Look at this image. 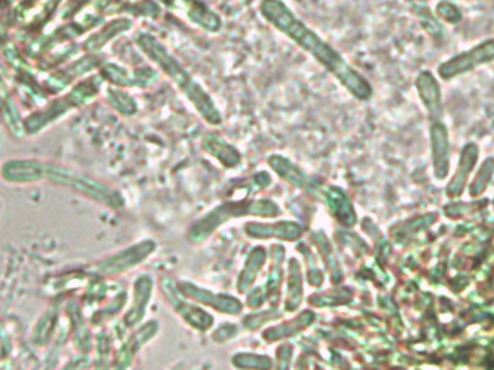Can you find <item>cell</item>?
Listing matches in <instances>:
<instances>
[{
    "instance_id": "cell-7",
    "label": "cell",
    "mask_w": 494,
    "mask_h": 370,
    "mask_svg": "<svg viewBox=\"0 0 494 370\" xmlns=\"http://www.w3.org/2000/svg\"><path fill=\"white\" fill-rule=\"evenodd\" d=\"M415 87L419 99L427 108L432 122L441 120L442 116V94L438 80L431 71H422L415 80Z\"/></svg>"
},
{
    "instance_id": "cell-8",
    "label": "cell",
    "mask_w": 494,
    "mask_h": 370,
    "mask_svg": "<svg viewBox=\"0 0 494 370\" xmlns=\"http://www.w3.org/2000/svg\"><path fill=\"white\" fill-rule=\"evenodd\" d=\"M478 155H480V150H478L477 143H474V142H469L462 148L457 171L453 176V180H451V183L447 187L448 197L457 198L462 194L465 184H467V181H469V176L475 167V162L478 161Z\"/></svg>"
},
{
    "instance_id": "cell-12",
    "label": "cell",
    "mask_w": 494,
    "mask_h": 370,
    "mask_svg": "<svg viewBox=\"0 0 494 370\" xmlns=\"http://www.w3.org/2000/svg\"><path fill=\"white\" fill-rule=\"evenodd\" d=\"M269 165L282 176L284 180L289 181L291 184L306 188L309 187V178L298 168L295 167L291 161L280 155H272L269 158Z\"/></svg>"
},
{
    "instance_id": "cell-2",
    "label": "cell",
    "mask_w": 494,
    "mask_h": 370,
    "mask_svg": "<svg viewBox=\"0 0 494 370\" xmlns=\"http://www.w3.org/2000/svg\"><path fill=\"white\" fill-rule=\"evenodd\" d=\"M136 45L157 65L159 70L172 81V83L186 95L188 102L208 125L218 126L223 123V116L216 106L213 97L204 90L188 70L172 56L161 41L150 34H139L136 36Z\"/></svg>"
},
{
    "instance_id": "cell-16",
    "label": "cell",
    "mask_w": 494,
    "mask_h": 370,
    "mask_svg": "<svg viewBox=\"0 0 494 370\" xmlns=\"http://www.w3.org/2000/svg\"><path fill=\"white\" fill-rule=\"evenodd\" d=\"M493 174H494V159H493V158H487V159L483 162L482 168H480V171H478V174H477V176H475V180H474L473 185L470 187V196H471V197H480V196H482V194L484 193L487 185H489V183H490V180H491Z\"/></svg>"
},
{
    "instance_id": "cell-14",
    "label": "cell",
    "mask_w": 494,
    "mask_h": 370,
    "mask_svg": "<svg viewBox=\"0 0 494 370\" xmlns=\"http://www.w3.org/2000/svg\"><path fill=\"white\" fill-rule=\"evenodd\" d=\"M415 10H416V15L422 25V28L428 32L429 36H432L435 39L444 38V35H445L444 26L440 23V21L436 19V16L428 8L422 6V8H416Z\"/></svg>"
},
{
    "instance_id": "cell-9",
    "label": "cell",
    "mask_w": 494,
    "mask_h": 370,
    "mask_svg": "<svg viewBox=\"0 0 494 370\" xmlns=\"http://www.w3.org/2000/svg\"><path fill=\"white\" fill-rule=\"evenodd\" d=\"M203 148L207 154L217 158L225 167H236L242 159L238 150L216 132H207L204 135Z\"/></svg>"
},
{
    "instance_id": "cell-13",
    "label": "cell",
    "mask_w": 494,
    "mask_h": 370,
    "mask_svg": "<svg viewBox=\"0 0 494 370\" xmlns=\"http://www.w3.org/2000/svg\"><path fill=\"white\" fill-rule=\"evenodd\" d=\"M107 100L123 116H133L137 113V103L129 93L123 90H107Z\"/></svg>"
},
{
    "instance_id": "cell-1",
    "label": "cell",
    "mask_w": 494,
    "mask_h": 370,
    "mask_svg": "<svg viewBox=\"0 0 494 370\" xmlns=\"http://www.w3.org/2000/svg\"><path fill=\"white\" fill-rule=\"evenodd\" d=\"M259 12L267 23H271L275 30L308 52L318 64L333 74L352 97L360 102H366L372 97L373 87L369 80L350 65L334 47L326 43L315 31L296 16L284 0H262Z\"/></svg>"
},
{
    "instance_id": "cell-11",
    "label": "cell",
    "mask_w": 494,
    "mask_h": 370,
    "mask_svg": "<svg viewBox=\"0 0 494 370\" xmlns=\"http://www.w3.org/2000/svg\"><path fill=\"white\" fill-rule=\"evenodd\" d=\"M44 175V167L31 161H12L3 168V176L13 183L36 181Z\"/></svg>"
},
{
    "instance_id": "cell-5",
    "label": "cell",
    "mask_w": 494,
    "mask_h": 370,
    "mask_svg": "<svg viewBox=\"0 0 494 370\" xmlns=\"http://www.w3.org/2000/svg\"><path fill=\"white\" fill-rule=\"evenodd\" d=\"M102 77L119 87H148L158 78V71L152 67L137 68L133 73L117 64H106L102 67Z\"/></svg>"
},
{
    "instance_id": "cell-6",
    "label": "cell",
    "mask_w": 494,
    "mask_h": 370,
    "mask_svg": "<svg viewBox=\"0 0 494 370\" xmlns=\"http://www.w3.org/2000/svg\"><path fill=\"white\" fill-rule=\"evenodd\" d=\"M431 149L434 174L436 180H445L449 172V133L441 120L432 122L431 125Z\"/></svg>"
},
{
    "instance_id": "cell-4",
    "label": "cell",
    "mask_w": 494,
    "mask_h": 370,
    "mask_svg": "<svg viewBox=\"0 0 494 370\" xmlns=\"http://www.w3.org/2000/svg\"><path fill=\"white\" fill-rule=\"evenodd\" d=\"M166 9L179 13L199 28L216 34L221 30L223 19L216 10L211 9L204 0H157Z\"/></svg>"
},
{
    "instance_id": "cell-10",
    "label": "cell",
    "mask_w": 494,
    "mask_h": 370,
    "mask_svg": "<svg viewBox=\"0 0 494 370\" xmlns=\"http://www.w3.org/2000/svg\"><path fill=\"white\" fill-rule=\"evenodd\" d=\"M132 26H133V22L129 18H119V19L111 21L107 25H104L97 34H94L93 36L89 38V41L86 43V47L90 51L100 49L107 43H110L111 39H115L117 35L129 31Z\"/></svg>"
},
{
    "instance_id": "cell-18",
    "label": "cell",
    "mask_w": 494,
    "mask_h": 370,
    "mask_svg": "<svg viewBox=\"0 0 494 370\" xmlns=\"http://www.w3.org/2000/svg\"><path fill=\"white\" fill-rule=\"evenodd\" d=\"M82 366H84L82 360H74V362H71L69 365H67L63 370H81Z\"/></svg>"
},
{
    "instance_id": "cell-15",
    "label": "cell",
    "mask_w": 494,
    "mask_h": 370,
    "mask_svg": "<svg viewBox=\"0 0 494 370\" xmlns=\"http://www.w3.org/2000/svg\"><path fill=\"white\" fill-rule=\"evenodd\" d=\"M327 200L333 207V210L338 216L346 218V220H351V218H355V211H352L351 204H350L348 198L343 194V191L337 189V188H330L327 193Z\"/></svg>"
},
{
    "instance_id": "cell-3",
    "label": "cell",
    "mask_w": 494,
    "mask_h": 370,
    "mask_svg": "<svg viewBox=\"0 0 494 370\" xmlns=\"http://www.w3.org/2000/svg\"><path fill=\"white\" fill-rule=\"evenodd\" d=\"M491 61H494V38L486 39L471 49L457 54L453 58L447 60L440 65L438 74L442 80H453Z\"/></svg>"
},
{
    "instance_id": "cell-17",
    "label": "cell",
    "mask_w": 494,
    "mask_h": 370,
    "mask_svg": "<svg viewBox=\"0 0 494 370\" xmlns=\"http://www.w3.org/2000/svg\"><path fill=\"white\" fill-rule=\"evenodd\" d=\"M435 10H436V16H440L442 21L451 25H457L462 19L461 10L454 3L448 2V0H442V2H440L436 5Z\"/></svg>"
}]
</instances>
